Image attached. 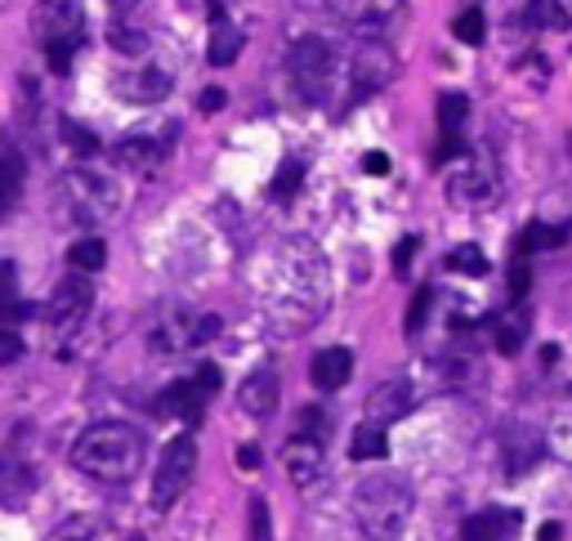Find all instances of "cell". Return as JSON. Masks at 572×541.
<instances>
[{"label": "cell", "mask_w": 572, "mask_h": 541, "mask_svg": "<svg viewBox=\"0 0 572 541\" xmlns=\"http://www.w3.org/2000/svg\"><path fill=\"white\" fill-rule=\"evenodd\" d=\"M354 519L367 537H398L412 519V483L403 474H372L354 488Z\"/></svg>", "instance_id": "3"}, {"label": "cell", "mask_w": 572, "mask_h": 541, "mask_svg": "<svg viewBox=\"0 0 572 541\" xmlns=\"http://www.w3.org/2000/svg\"><path fill=\"white\" fill-rule=\"evenodd\" d=\"M447 268L452 274H465V278H487V255L474 246V242H465V246H456V250H447Z\"/></svg>", "instance_id": "26"}, {"label": "cell", "mask_w": 572, "mask_h": 541, "mask_svg": "<svg viewBox=\"0 0 572 541\" xmlns=\"http://www.w3.org/2000/svg\"><path fill=\"white\" fill-rule=\"evenodd\" d=\"M63 139H68V148H72L77 157H95V153H99V139H95L90 130H81L77 121H68V126H63Z\"/></svg>", "instance_id": "35"}, {"label": "cell", "mask_w": 572, "mask_h": 541, "mask_svg": "<svg viewBox=\"0 0 572 541\" xmlns=\"http://www.w3.org/2000/svg\"><path fill=\"white\" fill-rule=\"evenodd\" d=\"M179 6H184V10H210L215 0H179Z\"/></svg>", "instance_id": "45"}, {"label": "cell", "mask_w": 572, "mask_h": 541, "mask_svg": "<svg viewBox=\"0 0 572 541\" xmlns=\"http://www.w3.org/2000/svg\"><path fill=\"white\" fill-rule=\"evenodd\" d=\"M286 72H292V86L305 104H327L341 86V55L332 41L323 37H300L292 46V55H286Z\"/></svg>", "instance_id": "5"}, {"label": "cell", "mask_w": 572, "mask_h": 541, "mask_svg": "<svg viewBox=\"0 0 572 541\" xmlns=\"http://www.w3.org/2000/svg\"><path fill=\"white\" fill-rule=\"evenodd\" d=\"M300 175H305V161H286V166L273 175V197H277V201H286V197H292V193L300 188Z\"/></svg>", "instance_id": "33"}, {"label": "cell", "mask_w": 572, "mask_h": 541, "mask_svg": "<svg viewBox=\"0 0 572 541\" xmlns=\"http://www.w3.org/2000/svg\"><path fill=\"white\" fill-rule=\"evenodd\" d=\"M568 242V224H527L519 237V255L527 250H559Z\"/></svg>", "instance_id": "25"}, {"label": "cell", "mask_w": 572, "mask_h": 541, "mask_svg": "<svg viewBox=\"0 0 572 541\" xmlns=\"http://www.w3.org/2000/svg\"><path fill=\"white\" fill-rule=\"evenodd\" d=\"M568 148H572V139H568Z\"/></svg>", "instance_id": "46"}, {"label": "cell", "mask_w": 572, "mask_h": 541, "mask_svg": "<svg viewBox=\"0 0 572 541\" xmlns=\"http://www.w3.org/2000/svg\"><path fill=\"white\" fill-rule=\"evenodd\" d=\"M237 465H241V470H255V465H259V447H255V443H241V447H237Z\"/></svg>", "instance_id": "43"}, {"label": "cell", "mask_w": 572, "mask_h": 541, "mask_svg": "<svg viewBox=\"0 0 572 541\" xmlns=\"http://www.w3.org/2000/svg\"><path fill=\"white\" fill-rule=\"evenodd\" d=\"M327 6L345 32H354L358 41H381L407 0H327Z\"/></svg>", "instance_id": "9"}, {"label": "cell", "mask_w": 572, "mask_h": 541, "mask_svg": "<svg viewBox=\"0 0 572 541\" xmlns=\"http://www.w3.org/2000/svg\"><path fill=\"white\" fill-rule=\"evenodd\" d=\"M296 430H305V434H314V439H327V434H332V416H327L323 407H305L300 421H296Z\"/></svg>", "instance_id": "36"}, {"label": "cell", "mask_w": 572, "mask_h": 541, "mask_svg": "<svg viewBox=\"0 0 572 541\" xmlns=\"http://www.w3.org/2000/svg\"><path fill=\"white\" fill-rule=\"evenodd\" d=\"M19 197H23V153L6 144V215L19 206Z\"/></svg>", "instance_id": "29"}, {"label": "cell", "mask_w": 572, "mask_h": 541, "mask_svg": "<svg viewBox=\"0 0 572 541\" xmlns=\"http://www.w3.org/2000/svg\"><path fill=\"white\" fill-rule=\"evenodd\" d=\"M108 41H112V50H121V55H144L148 50V32L144 28H135L130 23V14H117L112 23H108Z\"/></svg>", "instance_id": "24"}, {"label": "cell", "mask_w": 572, "mask_h": 541, "mask_svg": "<svg viewBox=\"0 0 572 541\" xmlns=\"http://www.w3.org/2000/svg\"><path fill=\"white\" fill-rule=\"evenodd\" d=\"M416 246H421L416 237H403V242L394 246V274H398V278H407V268H412V255H416Z\"/></svg>", "instance_id": "39"}, {"label": "cell", "mask_w": 572, "mask_h": 541, "mask_svg": "<svg viewBox=\"0 0 572 541\" xmlns=\"http://www.w3.org/2000/svg\"><path fill=\"white\" fill-rule=\"evenodd\" d=\"M90 309H95V287H90V278L86 274H72L55 287V296H50V309H46V323H50V332L59 336V341H77L81 336V327H86V318H90Z\"/></svg>", "instance_id": "8"}, {"label": "cell", "mask_w": 572, "mask_h": 541, "mask_svg": "<svg viewBox=\"0 0 572 541\" xmlns=\"http://www.w3.org/2000/svg\"><path fill=\"white\" fill-rule=\"evenodd\" d=\"M434 301H438L434 287H421V292H416V301H412V309H407V332H412V336L425 332V323H430V314H434Z\"/></svg>", "instance_id": "31"}, {"label": "cell", "mask_w": 572, "mask_h": 541, "mask_svg": "<svg viewBox=\"0 0 572 541\" xmlns=\"http://www.w3.org/2000/svg\"><path fill=\"white\" fill-rule=\"evenodd\" d=\"M407 412H412V385H407L403 376L381 381V385L367 394V421L389 425V421H403Z\"/></svg>", "instance_id": "17"}, {"label": "cell", "mask_w": 572, "mask_h": 541, "mask_svg": "<svg viewBox=\"0 0 572 541\" xmlns=\"http://www.w3.org/2000/svg\"><path fill=\"white\" fill-rule=\"evenodd\" d=\"M224 104H228V95H224V90H206V95L197 99V108H201V112H219Z\"/></svg>", "instance_id": "42"}, {"label": "cell", "mask_w": 572, "mask_h": 541, "mask_svg": "<svg viewBox=\"0 0 572 541\" xmlns=\"http://www.w3.org/2000/svg\"><path fill=\"white\" fill-rule=\"evenodd\" d=\"M501 452H505V470H510V474H523V470L541 456V434H536V430H523V425H510Z\"/></svg>", "instance_id": "20"}, {"label": "cell", "mask_w": 572, "mask_h": 541, "mask_svg": "<svg viewBox=\"0 0 572 541\" xmlns=\"http://www.w3.org/2000/svg\"><path fill=\"white\" fill-rule=\"evenodd\" d=\"M385 452H389V434H385L381 421H367V425L354 430V443H349V456L354 461H381Z\"/></svg>", "instance_id": "22"}, {"label": "cell", "mask_w": 572, "mask_h": 541, "mask_svg": "<svg viewBox=\"0 0 572 541\" xmlns=\"http://www.w3.org/2000/svg\"><path fill=\"white\" fill-rule=\"evenodd\" d=\"M492 332H496V350H501V354H519L523 341H527V305L514 301V309L501 314V318L492 323Z\"/></svg>", "instance_id": "21"}, {"label": "cell", "mask_w": 572, "mask_h": 541, "mask_svg": "<svg viewBox=\"0 0 572 541\" xmlns=\"http://www.w3.org/2000/svg\"><path fill=\"white\" fill-rule=\"evenodd\" d=\"M447 193H452L456 206H487L496 197V179H492L487 166H479V161L465 157V166L456 175H447Z\"/></svg>", "instance_id": "14"}, {"label": "cell", "mask_w": 572, "mask_h": 541, "mask_svg": "<svg viewBox=\"0 0 572 541\" xmlns=\"http://www.w3.org/2000/svg\"><path fill=\"white\" fill-rule=\"evenodd\" d=\"M363 170H367V175H385V170H389V157H385L381 148H372V153L363 157Z\"/></svg>", "instance_id": "40"}, {"label": "cell", "mask_w": 572, "mask_h": 541, "mask_svg": "<svg viewBox=\"0 0 572 541\" xmlns=\"http://www.w3.org/2000/svg\"><path fill=\"white\" fill-rule=\"evenodd\" d=\"M46 541H99V523L86 519V514H72V519H63Z\"/></svg>", "instance_id": "30"}, {"label": "cell", "mask_w": 572, "mask_h": 541, "mask_svg": "<svg viewBox=\"0 0 572 541\" xmlns=\"http://www.w3.org/2000/svg\"><path fill=\"white\" fill-rule=\"evenodd\" d=\"M241 46H246V32L237 23H228V19H215L210 23V41H206V63L210 68H228V63H237Z\"/></svg>", "instance_id": "18"}, {"label": "cell", "mask_w": 572, "mask_h": 541, "mask_svg": "<svg viewBox=\"0 0 572 541\" xmlns=\"http://www.w3.org/2000/svg\"><path fill=\"white\" fill-rule=\"evenodd\" d=\"M519 532V510L510 505H483L461 523L465 541H510Z\"/></svg>", "instance_id": "15"}, {"label": "cell", "mask_w": 572, "mask_h": 541, "mask_svg": "<svg viewBox=\"0 0 572 541\" xmlns=\"http://www.w3.org/2000/svg\"><path fill=\"white\" fill-rule=\"evenodd\" d=\"M77 46H81V41H46V59H50V68H55L59 77H63V72H72Z\"/></svg>", "instance_id": "34"}, {"label": "cell", "mask_w": 572, "mask_h": 541, "mask_svg": "<svg viewBox=\"0 0 572 541\" xmlns=\"http://www.w3.org/2000/svg\"><path fill=\"white\" fill-rule=\"evenodd\" d=\"M277 394H282V385H277V372H273V367H259V372H250V376L237 385L241 412H246V416H259V421H268V416L277 412Z\"/></svg>", "instance_id": "16"}, {"label": "cell", "mask_w": 572, "mask_h": 541, "mask_svg": "<svg viewBox=\"0 0 572 541\" xmlns=\"http://www.w3.org/2000/svg\"><path fill=\"white\" fill-rule=\"evenodd\" d=\"M559 537H563L559 523H541V541H559Z\"/></svg>", "instance_id": "44"}, {"label": "cell", "mask_w": 572, "mask_h": 541, "mask_svg": "<svg viewBox=\"0 0 572 541\" xmlns=\"http://www.w3.org/2000/svg\"><path fill=\"white\" fill-rule=\"evenodd\" d=\"M68 264L77 268V274H99V268L108 264V242L103 237H81L68 246Z\"/></svg>", "instance_id": "23"}, {"label": "cell", "mask_w": 572, "mask_h": 541, "mask_svg": "<svg viewBox=\"0 0 572 541\" xmlns=\"http://www.w3.org/2000/svg\"><path fill=\"white\" fill-rule=\"evenodd\" d=\"M144 430L130 421H95L72 443V465L95 483H130L144 470Z\"/></svg>", "instance_id": "2"}, {"label": "cell", "mask_w": 572, "mask_h": 541, "mask_svg": "<svg viewBox=\"0 0 572 541\" xmlns=\"http://www.w3.org/2000/svg\"><path fill=\"white\" fill-rule=\"evenodd\" d=\"M523 14H527V28H545V32H563L568 28V14H563L559 0H527Z\"/></svg>", "instance_id": "27"}, {"label": "cell", "mask_w": 572, "mask_h": 541, "mask_svg": "<svg viewBox=\"0 0 572 541\" xmlns=\"http://www.w3.org/2000/svg\"><path fill=\"white\" fill-rule=\"evenodd\" d=\"M81 23H86V0H41L37 10L41 41H81Z\"/></svg>", "instance_id": "12"}, {"label": "cell", "mask_w": 572, "mask_h": 541, "mask_svg": "<svg viewBox=\"0 0 572 541\" xmlns=\"http://www.w3.org/2000/svg\"><path fill=\"white\" fill-rule=\"evenodd\" d=\"M219 367H197V372H188V376H179L161 399H157V407L166 412V416H184V421H201V412H206V403L219 394Z\"/></svg>", "instance_id": "10"}, {"label": "cell", "mask_w": 572, "mask_h": 541, "mask_svg": "<svg viewBox=\"0 0 572 541\" xmlns=\"http://www.w3.org/2000/svg\"><path fill=\"white\" fill-rule=\"evenodd\" d=\"M55 210H59V219H68V224L99 228L103 219H112V215L121 210V188H117L108 175L68 170V175H59V184H55Z\"/></svg>", "instance_id": "4"}, {"label": "cell", "mask_w": 572, "mask_h": 541, "mask_svg": "<svg viewBox=\"0 0 572 541\" xmlns=\"http://www.w3.org/2000/svg\"><path fill=\"white\" fill-rule=\"evenodd\" d=\"M121 166H130V170H148L152 161H157V144L152 139H126V144H117V153H112Z\"/></svg>", "instance_id": "28"}, {"label": "cell", "mask_w": 572, "mask_h": 541, "mask_svg": "<svg viewBox=\"0 0 572 541\" xmlns=\"http://www.w3.org/2000/svg\"><path fill=\"white\" fill-rule=\"evenodd\" d=\"M193 474H197V443H193V434H175L161 447V461L152 470V505L157 510H170L188 492Z\"/></svg>", "instance_id": "7"}, {"label": "cell", "mask_w": 572, "mask_h": 541, "mask_svg": "<svg viewBox=\"0 0 572 541\" xmlns=\"http://www.w3.org/2000/svg\"><path fill=\"white\" fill-rule=\"evenodd\" d=\"M527 292H532V274H527V259L519 255L514 268H510V296L514 301H527Z\"/></svg>", "instance_id": "38"}, {"label": "cell", "mask_w": 572, "mask_h": 541, "mask_svg": "<svg viewBox=\"0 0 572 541\" xmlns=\"http://www.w3.org/2000/svg\"><path fill=\"white\" fill-rule=\"evenodd\" d=\"M170 86H175L170 72H161V68H152V63L117 72V95L130 99V104H161V99L170 95Z\"/></svg>", "instance_id": "13"}, {"label": "cell", "mask_w": 572, "mask_h": 541, "mask_svg": "<svg viewBox=\"0 0 572 541\" xmlns=\"http://www.w3.org/2000/svg\"><path fill=\"white\" fill-rule=\"evenodd\" d=\"M452 32H456V41H465V46H483L487 23H483V14H479V10H465V14L452 23Z\"/></svg>", "instance_id": "32"}, {"label": "cell", "mask_w": 572, "mask_h": 541, "mask_svg": "<svg viewBox=\"0 0 572 541\" xmlns=\"http://www.w3.org/2000/svg\"><path fill=\"white\" fill-rule=\"evenodd\" d=\"M219 327H224L219 314H201V309H188V305H170V309L152 323L148 345H152L157 354H184V350H197V345L215 341Z\"/></svg>", "instance_id": "6"}, {"label": "cell", "mask_w": 572, "mask_h": 541, "mask_svg": "<svg viewBox=\"0 0 572 541\" xmlns=\"http://www.w3.org/2000/svg\"><path fill=\"white\" fill-rule=\"evenodd\" d=\"M327 470V439H314L305 430L292 434V443H286V474L296 479V488H314Z\"/></svg>", "instance_id": "11"}, {"label": "cell", "mask_w": 572, "mask_h": 541, "mask_svg": "<svg viewBox=\"0 0 572 541\" xmlns=\"http://www.w3.org/2000/svg\"><path fill=\"white\" fill-rule=\"evenodd\" d=\"M327 301H332L327 255L305 237L282 242L273 250L268 287H264V318L277 332L296 336V332H309L327 314Z\"/></svg>", "instance_id": "1"}, {"label": "cell", "mask_w": 572, "mask_h": 541, "mask_svg": "<svg viewBox=\"0 0 572 541\" xmlns=\"http://www.w3.org/2000/svg\"><path fill=\"white\" fill-rule=\"evenodd\" d=\"M19 350H23V345H19V332H14V327H6V350H0V363L10 367V363L19 358Z\"/></svg>", "instance_id": "41"}, {"label": "cell", "mask_w": 572, "mask_h": 541, "mask_svg": "<svg viewBox=\"0 0 572 541\" xmlns=\"http://www.w3.org/2000/svg\"><path fill=\"white\" fill-rule=\"evenodd\" d=\"M250 537H255V541H273V528H268V501H264V496L250 501Z\"/></svg>", "instance_id": "37"}, {"label": "cell", "mask_w": 572, "mask_h": 541, "mask_svg": "<svg viewBox=\"0 0 572 541\" xmlns=\"http://www.w3.org/2000/svg\"><path fill=\"white\" fill-rule=\"evenodd\" d=\"M349 372H354V354L341 350V345L314 354V363H309V381H314L318 390H341V385L349 381Z\"/></svg>", "instance_id": "19"}]
</instances>
